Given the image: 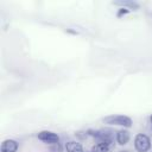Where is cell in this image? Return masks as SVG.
<instances>
[{
	"mask_svg": "<svg viewBox=\"0 0 152 152\" xmlns=\"http://www.w3.org/2000/svg\"><path fill=\"white\" fill-rule=\"evenodd\" d=\"M128 12H129V10L124 7V8H120V10H119V12H118V14H116V15H118V17H121V15H125V14H127Z\"/></svg>",
	"mask_w": 152,
	"mask_h": 152,
	"instance_id": "9c48e42d",
	"label": "cell"
},
{
	"mask_svg": "<svg viewBox=\"0 0 152 152\" xmlns=\"http://www.w3.org/2000/svg\"><path fill=\"white\" fill-rule=\"evenodd\" d=\"M50 152H63L62 145L59 142H56V144L50 145Z\"/></svg>",
	"mask_w": 152,
	"mask_h": 152,
	"instance_id": "ba28073f",
	"label": "cell"
},
{
	"mask_svg": "<svg viewBox=\"0 0 152 152\" xmlns=\"http://www.w3.org/2000/svg\"><path fill=\"white\" fill-rule=\"evenodd\" d=\"M65 148H66V152H84L82 145L77 141H74V140L68 141L65 144Z\"/></svg>",
	"mask_w": 152,
	"mask_h": 152,
	"instance_id": "8992f818",
	"label": "cell"
},
{
	"mask_svg": "<svg viewBox=\"0 0 152 152\" xmlns=\"http://www.w3.org/2000/svg\"><path fill=\"white\" fill-rule=\"evenodd\" d=\"M18 142L13 139H6L1 144V152H17Z\"/></svg>",
	"mask_w": 152,
	"mask_h": 152,
	"instance_id": "277c9868",
	"label": "cell"
},
{
	"mask_svg": "<svg viewBox=\"0 0 152 152\" xmlns=\"http://www.w3.org/2000/svg\"><path fill=\"white\" fill-rule=\"evenodd\" d=\"M150 120H151V124H152V115L150 116Z\"/></svg>",
	"mask_w": 152,
	"mask_h": 152,
	"instance_id": "30bf717a",
	"label": "cell"
},
{
	"mask_svg": "<svg viewBox=\"0 0 152 152\" xmlns=\"http://www.w3.org/2000/svg\"><path fill=\"white\" fill-rule=\"evenodd\" d=\"M38 139L42 140L45 144H49V145L59 142V137L56 133L51 132V131H42V132H39L38 133Z\"/></svg>",
	"mask_w": 152,
	"mask_h": 152,
	"instance_id": "3957f363",
	"label": "cell"
},
{
	"mask_svg": "<svg viewBox=\"0 0 152 152\" xmlns=\"http://www.w3.org/2000/svg\"><path fill=\"white\" fill-rule=\"evenodd\" d=\"M110 147L107 144H102V142H97L93 146L90 152H109Z\"/></svg>",
	"mask_w": 152,
	"mask_h": 152,
	"instance_id": "52a82bcc",
	"label": "cell"
},
{
	"mask_svg": "<svg viewBox=\"0 0 152 152\" xmlns=\"http://www.w3.org/2000/svg\"><path fill=\"white\" fill-rule=\"evenodd\" d=\"M103 122L109 124V125L124 126L126 128H129L132 126V119L126 115H108L103 118Z\"/></svg>",
	"mask_w": 152,
	"mask_h": 152,
	"instance_id": "6da1fadb",
	"label": "cell"
},
{
	"mask_svg": "<svg viewBox=\"0 0 152 152\" xmlns=\"http://www.w3.org/2000/svg\"><path fill=\"white\" fill-rule=\"evenodd\" d=\"M134 147L138 152H147L151 148V140L146 134H137L134 138Z\"/></svg>",
	"mask_w": 152,
	"mask_h": 152,
	"instance_id": "7a4b0ae2",
	"label": "cell"
},
{
	"mask_svg": "<svg viewBox=\"0 0 152 152\" xmlns=\"http://www.w3.org/2000/svg\"><path fill=\"white\" fill-rule=\"evenodd\" d=\"M129 138H131V135L127 129H120L116 132V141L120 145H126L129 141Z\"/></svg>",
	"mask_w": 152,
	"mask_h": 152,
	"instance_id": "5b68a950",
	"label": "cell"
}]
</instances>
